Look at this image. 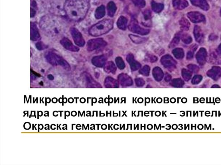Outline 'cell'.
<instances>
[{
  "mask_svg": "<svg viewBox=\"0 0 221 165\" xmlns=\"http://www.w3.org/2000/svg\"><path fill=\"white\" fill-rule=\"evenodd\" d=\"M89 7L88 0H67L64 5V10L70 20L79 22L85 17Z\"/></svg>",
  "mask_w": 221,
  "mask_h": 165,
  "instance_id": "cell-1",
  "label": "cell"
},
{
  "mask_svg": "<svg viewBox=\"0 0 221 165\" xmlns=\"http://www.w3.org/2000/svg\"><path fill=\"white\" fill-rule=\"evenodd\" d=\"M40 26L46 35L53 39L59 38L65 32V24L53 16L42 17L40 20Z\"/></svg>",
  "mask_w": 221,
  "mask_h": 165,
  "instance_id": "cell-2",
  "label": "cell"
},
{
  "mask_svg": "<svg viewBox=\"0 0 221 165\" xmlns=\"http://www.w3.org/2000/svg\"><path fill=\"white\" fill-rule=\"evenodd\" d=\"M113 27L112 20L104 19L92 26L89 29V34L93 36H99L109 32Z\"/></svg>",
  "mask_w": 221,
  "mask_h": 165,
  "instance_id": "cell-3",
  "label": "cell"
},
{
  "mask_svg": "<svg viewBox=\"0 0 221 165\" xmlns=\"http://www.w3.org/2000/svg\"><path fill=\"white\" fill-rule=\"evenodd\" d=\"M46 59L47 61L53 66H61L66 70H70V66L68 62L56 53H50L46 55Z\"/></svg>",
  "mask_w": 221,
  "mask_h": 165,
  "instance_id": "cell-4",
  "label": "cell"
},
{
  "mask_svg": "<svg viewBox=\"0 0 221 165\" xmlns=\"http://www.w3.org/2000/svg\"><path fill=\"white\" fill-rule=\"evenodd\" d=\"M106 45V42L102 38L91 39L87 42V50L89 51H92L103 48Z\"/></svg>",
  "mask_w": 221,
  "mask_h": 165,
  "instance_id": "cell-5",
  "label": "cell"
},
{
  "mask_svg": "<svg viewBox=\"0 0 221 165\" xmlns=\"http://www.w3.org/2000/svg\"><path fill=\"white\" fill-rule=\"evenodd\" d=\"M129 30L133 33L141 35H146L150 32V30L140 27L135 18H132L128 26Z\"/></svg>",
  "mask_w": 221,
  "mask_h": 165,
  "instance_id": "cell-6",
  "label": "cell"
},
{
  "mask_svg": "<svg viewBox=\"0 0 221 165\" xmlns=\"http://www.w3.org/2000/svg\"><path fill=\"white\" fill-rule=\"evenodd\" d=\"M70 32L75 44L80 47L84 46L85 42L80 32L77 28L72 27L70 28Z\"/></svg>",
  "mask_w": 221,
  "mask_h": 165,
  "instance_id": "cell-7",
  "label": "cell"
},
{
  "mask_svg": "<svg viewBox=\"0 0 221 165\" xmlns=\"http://www.w3.org/2000/svg\"><path fill=\"white\" fill-rule=\"evenodd\" d=\"M161 62L165 67L169 70H172L175 68L176 62L169 55H165L162 57Z\"/></svg>",
  "mask_w": 221,
  "mask_h": 165,
  "instance_id": "cell-8",
  "label": "cell"
},
{
  "mask_svg": "<svg viewBox=\"0 0 221 165\" xmlns=\"http://www.w3.org/2000/svg\"><path fill=\"white\" fill-rule=\"evenodd\" d=\"M60 43L65 49L73 52H77L79 49L77 47L74 46L72 42L67 38H63L60 40Z\"/></svg>",
  "mask_w": 221,
  "mask_h": 165,
  "instance_id": "cell-9",
  "label": "cell"
},
{
  "mask_svg": "<svg viewBox=\"0 0 221 165\" xmlns=\"http://www.w3.org/2000/svg\"><path fill=\"white\" fill-rule=\"evenodd\" d=\"M118 79L119 82L123 86H131L133 83L132 79L126 74L122 73L119 75Z\"/></svg>",
  "mask_w": 221,
  "mask_h": 165,
  "instance_id": "cell-10",
  "label": "cell"
},
{
  "mask_svg": "<svg viewBox=\"0 0 221 165\" xmlns=\"http://www.w3.org/2000/svg\"><path fill=\"white\" fill-rule=\"evenodd\" d=\"M127 60L130 64L131 69L133 71H136L139 69L141 67V64L135 60L134 56L131 53H130L127 55Z\"/></svg>",
  "mask_w": 221,
  "mask_h": 165,
  "instance_id": "cell-11",
  "label": "cell"
},
{
  "mask_svg": "<svg viewBox=\"0 0 221 165\" xmlns=\"http://www.w3.org/2000/svg\"><path fill=\"white\" fill-rule=\"evenodd\" d=\"M84 75L87 87L90 88H101L100 84L95 81L90 75L88 73H84Z\"/></svg>",
  "mask_w": 221,
  "mask_h": 165,
  "instance_id": "cell-12",
  "label": "cell"
},
{
  "mask_svg": "<svg viewBox=\"0 0 221 165\" xmlns=\"http://www.w3.org/2000/svg\"><path fill=\"white\" fill-rule=\"evenodd\" d=\"M107 58L104 55L96 56L92 58V62L96 67H102L105 66L106 61Z\"/></svg>",
  "mask_w": 221,
  "mask_h": 165,
  "instance_id": "cell-13",
  "label": "cell"
},
{
  "mask_svg": "<svg viewBox=\"0 0 221 165\" xmlns=\"http://www.w3.org/2000/svg\"><path fill=\"white\" fill-rule=\"evenodd\" d=\"M40 39V34L38 31L37 27L35 23H31V39L33 41H37Z\"/></svg>",
  "mask_w": 221,
  "mask_h": 165,
  "instance_id": "cell-14",
  "label": "cell"
},
{
  "mask_svg": "<svg viewBox=\"0 0 221 165\" xmlns=\"http://www.w3.org/2000/svg\"><path fill=\"white\" fill-rule=\"evenodd\" d=\"M105 85L107 88H116L119 86L118 82L112 78L108 77L105 81Z\"/></svg>",
  "mask_w": 221,
  "mask_h": 165,
  "instance_id": "cell-15",
  "label": "cell"
},
{
  "mask_svg": "<svg viewBox=\"0 0 221 165\" xmlns=\"http://www.w3.org/2000/svg\"><path fill=\"white\" fill-rule=\"evenodd\" d=\"M153 74L155 79L157 81H161L164 77L163 70L158 67H156L153 69Z\"/></svg>",
  "mask_w": 221,
  "mask_h": 165,
  "instance_id": "cell-16",
  "label": "cell"
},
{
  "mask_svg": "<svg viewBox=\"0 0 221 165\" xmlns=\"http://www.w3.org/2000/svg\"><path fill=\"white\" fill-rule=\"evenodd\" d=\"M173 5L175 9L182 10L187 6L188 3L185 0H174Z\"/></svg>",
  "mask_w": 221,
  "mask_h": 165,
  "instance_id": "cell-17",
  "label": "cell"
},
{
  "mask_svg": "<svg viewBox=\"0 0 221 165\" xmlns=\"http://www.w3.org/2000/svg\"><path fill=\"white\" fill-rule=\"evenodd\" d=\"M207 74L214 80H217L221 77V69L218 68H214L213 69L209 71Z\"/></svg>",
  "mask_w": 221,
  "mask_h": 165,
  "instance_id": "cell-18",
  "label": "cell"
},
{
  "mask_svg": "<svg viewBox=\"0 0 221 165\" xmlns=\"http://www.w3.org/2000/svg\"><path fill=\"white\" fill-rule=\"evenodd\" d=\"M104 67V70L108 73L115 74L116 71V67L113 62L109 61L106 63Z\"/></svg>",
  "mask_w": 221,
  "mask_h": 165,
  "instance_id": "cell-19",
  "label": "cell"
},
{
  "mask_svg": "<svg viewBox=\"0 0 221 165\" xmlns=\"http://www.w3.org/2000/svg\"><path fill=\"white\" fill-rule=\"evenodd\" d=\"M117 7L113 1H110L108 4V14L109 16L113 17L116 11Z\"/></svg>",
  "mask_w": 221,
  "mask_h": 165,
  "instance_id": "cell-20",
  "label": "cell"
},
{
  "mask_svg": "<svg viewBox=\"0 0 221 165\" xmlns=\"http://www.w3.org/2000/svg\"><path fill=\"white\" fill-rule=\"evenodd\" d=\"M127 20L126 17L123 16H120L117 20V27L120 29L123 30H125L127 28Z\"/></svg>",
  "mask_w": 221,
  "mask_h": 165,
  "instance_id": "cell-21",
  "label": "cell"
},
{
  "mask_svg": "<svg viewBox=\"0 0 221 165\" xmlns=\"http://www.w3.org/2000/svg\"><path fill=\"white\" fill-rule=\"evenodd\" d=\"M152 9L154 11L157 13H159L163 10L164 6L163 4L161 3H158L153 1L151 3Z\"/></svg>",
  "mask_w": 221,
  "mask_h": 165,
  "instance_id": "cell-22",
  "label": "cell"
},
{
  "mask_svg": "<svg viewBox=\"0 0 221 165\" xmlns=\"http://www.w3.org/2000/svg\"><path fill=\"white\" fill-rule=\"evenodd\" d=\"M105 14H106V11H105V7L103 5H102L96 9L95 16L96 19H100L103 17L105 15Z\"/></svg>",
  "mask_w": 221,
  "mask_h": 165,
  "instance_id": "cell-23",
  "label": "cell"
},
{
  "mask_svg": "<svg viewBox=\"0 0 221 165\" xmlns=\"http://www.w3.org/2000/svg\"><path fill=\"white\" fill-rule=\"evenodd\" d=\"M129 37L131 38L133 42L137 44H139L143 43L145 42L147 40V39L145 38L140 37L138 36H135V35H130Z\"/></svg>",
  "mask_w": 221,
  "mask_h": 165,
  "instance_id": "cell-24",
  "label": "cell"
},
{
  "mask_svg": "<svg viewBox=\"0 0 221 165\" xmlns=\"http://www.w3.org/2000/svg\"><path fill=\"white\" fill-rule=\"evenodd\" d=\"M191 2L195 5L200 7L203 9H207L208 4L205 0H191Z\"/></svg>",
  "mask_w": 221,
  "mask_h": 165,
  "instance_id": "cell-25",
  "label": "cell"
},
{
  "mask_svg": "<svg viewBox=\"0 0 221 165\" xmlns=\"http://www.w3.org/2000/svg\"><path fill=\"white\" fill-rule=\"evenodd\" d=\"M184 84V82L180 79H173L171 83V85L175 87H181Z\"/></svg>",
  "mask_w": 221,
  "mask_h": 165,
  "instance_id": "cell-26",
  "label": "cell"
},
{
  "mask_svg": "<svg viewBox=\"0 0 221 165\" xmlns=\"http://www.w3.org/2000/svg\"><path fill=\"white\" fill-rule=\"evenodd\" d=\"M115 62L117 66L120 69H123L125 68V63L121 57H117L115 59Z\"/></svg>",
  "mask_w": 221,
  "mask_h": 165,
  "instance_id": "cell-27",
  "label": "cell"
},
{
  "mask_svg": "<svg viewBox=\"0 0 221 165\" xmlns=\"http://www.w3.org/2000/svg\"><path fill=\"white\" fill-rule=\"evenodd\" d=\"M133 3L136 6L139 8H143L146 5V2L144 0H131Z\"/></svg>",
  "mask_w": 221,
  "mask_h": 165,
  "instance_id": "cell-28",
  "label": "cell"
},
{
  "mask_svg": "<svg viewBox=\"0 0 221 165\" xmlns=\"http://www.w3.org/2000/svg\"><path fill=\"white\" fill-rule=\"evenodd\" d=\"M150 67L148 65H145L142 69L139 70V73L143 76L147 77L149 75L150 72Z\"/></svg>",
  "mask_w": 221,
  "mask_h": 165,
  "instance_id": "cell-29",
  "label": "cell"
},
{
  "mask_svg": "<svg viewBox=\"0 0 221 165\" xmlns=\"http://www.w3.org/2000/svg\"><path fill=\"white\" fill-rule=\"evenodd\" d=\"M173 53L176 58L178 59L181 58L183 56V52L182 50L179 48H177L173 51Z\"/></svg>",
  "mask_w": 221,
  "mask_h": 165,
  "instance_id": "cell-30",
  "label": "cell"
},
{
  "mask_svg": "<svg viewBox=\"0 0 221 165\" xmlns=\"http://www.w3.org/2000/svg\"><path fill=\"white\" fill-rule=\"evenodd\" d=\"M182 76L186 81H188L191 78V73L188 70L184 69L182 70Z\"/></svg>",
  "mask_w": 221,
  "mask_h": 165,
  "instance_id": "cell-31",
  "label": "cell"
},
{
  "mask_svg": "<svg viewBox=\"0 0 221 165\" xmlns=\"http://www.w3.org/2000/svg\"><path fill=\"white\" fill-rule=\"evenodd\" d=\"M151 11L149 10H146L143 12V18L145 21L149 20L151 17Z\"/></svg>",
  "mask_w": 221,
  "mask_h": 165,
  "instance_id": "cell-32",
  "label": "cell"
},
{
  "mask_svg": "<svg viewBox=\"0 0 221 165\" xmlns=\"http://www.w3.org/2000/svg\"><path fill=\"white\" fill-rule=\"evenodd\" d=\"M136 85L138 87H141L145 84V81L143 79L138 78L135 79Z\"/></svg>",
  "mask_w": 221,
  "mask_h": 165,
  "instance_id": "cell-33",
  "label": "cell"
},
{
  "mask_svg": "<svg viewBox=\"0 0 221 165\" xmlns=\"http://www.w3.org/2000/svg\"><path fill=\"white\" fill-rule=\"evenodd\" d=\"M147 59H148L149 61L151 63H154L156 62L158 59L157 57L154 55H147Z\"/></svg>",
  "mask_w": 221,
  "mask_h": 165,
  "instance_id": "cell-34",
  "label": "cell"
},
{
  "mask_svg": "<svg viewBox=\"0 0 221 165\" xmlns=\"http://www.w3.org/2000/svg\"><path fill=\"white\" fill-rule=\"evenodd\" d=\"M202 78L201 76H196L193 78V80H192V83L194 84L199 83L201 81Z\"/></svg>",
  "mask_w": 221,
  "mask_h": 165,
  "instance_id": "cell-35",
  "label": "cell"
},
{
  "mask_svg": "<svg viewBox=\"0 0 221 165\" xmlns=\"http://www.w3.org/2000/svg\"><path fill=\"white\" fill-rule=\"evenodd\" d=\"M179 39L178 37L175 38L172 40V42H171L170 45V47H173L175 46H176V44L179 42Z\"/></svg>",
  "mask_w": 221,
  "mask_h": 165,
  "instance_id": "cell-36",
  "label": "cell"
},
{
  "mask_svg": "<svg viewBox=\"0 0 221 165\" xmlns=\"http://www.w3.org/2000/svg\"><path fill=\"white\" fill-rule=\"evenodd\" d=\"M36 46L38 50H42L44 48L43 45L41 42H38L36 44Z\"/></svg>",
  "mask_w": 221,
  "mask_h": 165,
  "instance_id": "cell-37",
  "label": "cell"
},
{
  "mask_svg": "<svg viewBox=\"0 0 221 165\" xmlns=\"http://www.w3.org/2000/svg\"><path fill=\"white\" fill-rule=\"evenodd\" d=\"M171 76L169 74L166 73V75H165V81L167 82H169V81H171Z\"/></svg>",
  "mask_w": 221,
  "mask_h": 165,
  "instance_id": "cell-38",
  "label": "cell"
},
{
  "mask_svg": "<svg viewBox=\"0 0 221 165\" xmlns=\"http://www.w3.org/2000/svg\"><path fill=\"white\" fill-rule=\"evenodd\" d=\"M48 79L50 80H54V77L51 74L48 75Z\"/></svg>",
  "mask_w": 221,
  "mask_h": 165,
  "instance_id": "cell-39",
  "label": "cell"
},
{
  "mask_svg": "<svg viewBox=\"0 0 221 165\" xmlns=\"http://www.w3.org/2000/svg\"><path fill=\"white\" fill-rule=\"evenodd\" d=\"M212 88H219V86L218 85H213V86H212Z\"/></svg>",
  "mask_w": 221,
  "mask_h": 165,
  "instance_id": "cell-40",
  "label": "cell"
}]
</instances>
